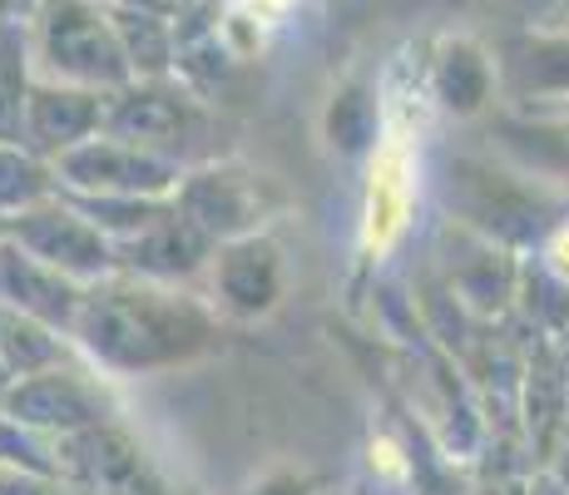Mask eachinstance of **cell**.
I'll list each match as a JSON object with an SVG mask.
<instances>
[{"label": "cell", "instance_id": "cell-1", "mask_svg": "<svg viewBox=\"0 0 569 495\" xmlns=\"http://www.w3.org/2000/svg\"><path fill=\"white\" fill-rule=\"evenodd\" d=\"M70 343L80 362H90L109 382L154 377L213 352L218 313L208 297L189 288H163V283L114 273L84 293Z\"/></svg>", "mask_w": 569, "mask_h": 495}, {"label": "cell", "instance_id": "cell-2", "mask_svg": "<svg viewBox=\"0 0 569 495\" xmlns=\"http://www.w3.org/2000/svg\"><path fill=\"white\" fill-rule=\"evenodd\" d=\"M30 60H36V80L80 85L100 95H114L134 80L114 16L100 0H40V10L30 16Z\"/></svg>", "mask_w": 569, "mask_h": 495}, {"label": "cell", "instance_id": "cell-3", "mask_svg": "<svg viewBox=\"0 0 569 495\" xmlns=\"http://www.w3.org/2000/svg\"><path fill=\"white\" fill-rule=\"evenodd\" d=\"M451 208L456 224L496 238L506 248L540 244L550 234V208H545L540 179L520 174L516 164L500 169L490 159H456L451 164Z\"/></svg>", "mask_w": 569, "mask_h": 495}, {"label": "cell", "instance_id": "cell-4", "mask_svg": "<svg viewBox=\"0 0 569 495\" xmlns=\"http://www.w3.org/2000/svg\"><path fill=\"white\" fill-rule=\"evenodd\" d=\"M173 208L213 244H233V238L262 234V224L282 208V194L248 164L203 159L183 169L179 189H173Z\"/></svg>", "mask_w": 569, "mask_h": 495}, {"label": "cell", "instance_id": "cell-5", "mask_svg": "<svg viewBox=\"0 0 569 495\" xmlns=\"http://www.w3.org/2000/svg\"><path fill=\"white\" fill-rule=\"evenodd\" d=\"M203 129H208L203 99L173 80H129L124 90L104 99V135L169 154L183 169H193V159H199L193 145L203 139Z\"/></svg>", "mask_w": 569, "mask_h": 495}, {"label": "cell", "instance_id": "cell-6", "mask_svg": "<svg viewBox=\"0 0 569 495\" xmlns=\"http://www.w3.org/2000/svg\"><path fill=\"white\" fill-rule=\"evenodd\" d=\"M0 416L46 436H74V432L114 422V396H109V377H100L90 362L74 357L64 367L20 377L10 387V402Z\"/></svg>", "mask_w": 569, "mask_h": 495}, {"label": "cell", "instance_id": "cell-7", "mask_svg": "<svg viewBox=\"0 0 569 495\" xmlns=\"http://www.w3.org/2000/svg\"><path fill=\"white\" fill-rule=\"evenodd\" d=\"M64 194H114V198H173L183 164L114 135H94L80 149L54 159Z\"/></svg>", "mask_w": 569, "mask_h": 495}, {"label": "cell", "instance_id": "cell-8", "mask_svg": "<svg viewBox=\"0 0 569 495\" xmlns=\"http://www.w3.org/2000/svg\"><path fill=\"white\" fill-rule=\"evenodd\" d=\"M10 238L26 253H36L40 263L60 268L64 278L84 283V288H94V283L119 273L114 238H104L64 194H54L50 204L26 208V214L10 218Z\"/></svg>", "mask_w": 569, "mask_h": 495}, {"label": "cell", "instance_id": "cell-9", "mask_svg": "<svg viewBox=\"0 0 569 495\" xmlns=\"http://www.w3.org/2000/svg\"><path fill=\"white\" fill-rule=\"evenodd\" d=\"M208 303L218 317H233V323H258L288 293V263H282L278 238L262 228V234L233 238V244H218L213 263H208Z\"/></svg>", "mask_w": 569, "mask_h": 495}, {"label": "cell", "instance_id": "cell-10", "mask_svg": "<svg viewBox=\"0 0 569 495\" xmlns=\"http://www.w3.org/2000/svg\"><path fill=\"white\" fill-rule=\"evenodd\" d=\"M500 95L516 99L520 115H560L569 109V26H530L496 55Z\"/></svg>", "mask_w": 569, "mask_h": 495}, {"label": "cell", "instance_id": "cell-11", "mask_svg": "<svg viewBox=\"0 0 569 495\" xmlns=\"http://www.w3.org/2000/svg\"><path fill=\"white\" fill-rule=\"evenodd\" d=\"M84 283L64 278L60 268L40 263L36 253H26L16 238L0 244V307L16 317H30V323H46L54 333L70 337L74 317L84 307Z\"/></svg>", "mask_w": 569, "mask_h": 495}, {"label": "cell", "instance_id": "cell-12", "mask_svg": "<svg viewBox=\"0 0 569 495\" xmlns=\"http://www.w3.org/2000/svg\"><path fill=\"white\" fill-rule=\"evenodd\" d=\"M114 253H119V273H129V278L163 283V288H189V283H199L208 273L218 244L208 234H199L179 208H169L154 228L114 244Z\"/></svg>", "mask_w": 569, "mask_h": 495}, {"label": "cell", "instance_id": "cell-13", "mask_svg": "<svg viewBox=\"0 0 569 495\" xmlns=\"http://www.w3.org/2000/svg\"><path fill=\"white\" fill-rule=\"evenodd\" d=\"M104 99L100 90H80V85H54L36 80L26 105V129H20V145L40 159H60V154L80 149L84 139L104 135Z\"/></svg>", "mask_w": 569, "mask_h": 495}, {"label": "cell", "instance_id": "cell-14", "mask_svg": "<svg viewBox=\"0 0 569 495\" xmlns=\"http://www.w3.org/2000/svg\"><path fill=\"white\" fill-rule=\"evenodd\" d=\"M431 95L446 115L456 119H480L500 95V70L496 55L470 36H446L431 60Z\"/></svg>", "mask_w": 569, "mask_h": 495}, {"label": "cell", "instance_id": "cell-15", "mask_svg": "<svg viewBox=\"0 0 569 495\" xmlns=\"http://www.w3.org/2000/svg\"><path fill=\"white\" fill-rule=\"evenodd\" d=\"M506 164L540 184H569V109L560 115H506L490 129Z\"/></svg>", "mask_w": 569, "mask_h": 495}, {"label": "cell", "instance_id": "cell-16", "mask_svg": "<svg viewBox=\"0 0 569 495\" xmlns=\"http://www.w3.org/2000/svg\"><path fill=\"white\" fill-rule=\"evenodd\" d=\"M466 244L470 248L461 253V258H451V288L461 293L470 307H486V313H496V307H506L510 297H516L520 268H516V258H510L506 244L476 234V228H466Z\"/></svg>", "mask_w": 569, "mask_h": 495}, {"label": "cell", "instance_id": "cell-17", "mask_svg": "<svg viewBox=\"0 0 569 495\" xmlns=\"http://www.w3.org/2000/svg\"><path fill=\"white\" fill-rule=\"evenodd\" d=\"M109 16H114L119 46H124V55H129L134 80H169L173 65H179V26L154 16V10L124 6V0H114Z\"/></svg>", "mask_w": 569, "mask_h": 495}, {"label": "cell", "instance_id": "cell-18", "mask_svg": "<svg viewBox=\"0 0 569 495\" xmlns=\"http://www.w3.org/2000/svg\"><path fill=\"white\" fill-rule=\"evenodd\" d=\"M30 90H36L30 26L26 20H6V26H0V145H20Z\"/></svg>", "mask_w": 569, "mask_h": 495}, {"label": "cell", "instance_id": "cell-19", "mask_svg": "<svg viewBox=\"0 0 569 495\" xmlns=\"http://www.w3.org/2000/svg\"><path fill=\"white\" fill-rule=\"evenodd\" d=\"M80 352L64 333H54L46 323H30V317H16L6 313V337H0V362H6L16 377H36V372H50V367H64L74 362Z\"/></svg>", "mask_w": 569, "mask_h": 495}, {"label": "cell", "instance_id": "cell-20", "mask_svg": "<svg viewBox=\"0 0 569 495\" xmlns=\"http://www.w3.org/2000/svg\"><path fill=\"white\" fill-rule=\"evenodd\" d=\"M60 194L54 164L30 154L26 145H0V214L16 218L26 208H40Z\"/></svg>", "mask_w": 569, "mask_h": 495}, {"label": "cell", "instance_id": "cell-21", "mask_svg": "<svg viewBox=\"0 0 569 495\" xmlns=\"http://www.w3.org/2000/svg\"><path fill=\"white\" fill-rule=\"evenodd\" d=\"M327 135H332V149L362 154L377 139V99L362 85H342L332 95V109H327Z\"/></svg>", "mask_w": 569, "mask_h": 495}, {"label": "cell", "instance_id": "cell-22", "mask_svg": "<svg viewBox=\"0 0 569 495\" xmlns=\"http://www.w3.org/2000/svg\"><path fill=\"white\" fill-rule=\"evenodd\" d=\"M0 495H94L64 476H40V471H10L0 466Z\"/></svg>", "mask_w": 569, "mask_h": 495}, {"label": "cell", "instance_id": "cell-23", "mask_svg": "<svg viewBox=\"0 0 569 495\" xmlns=\"http://www.w3.org/2000/svg\"><path fill=\"white\" fill-rule=\"evenodd\" d=\"M540 258H545V273H550V278H560L569 288V224L545 234V253H540Z\"/></svg>", "mask_w": 569, "mask_h": 495}, {"label": "cell", "instance_id": "cell-24", "mask_svg": "<svg viewBox=\"0 0 569 495\" xmlns=\"http://www.w3.org/2000/svg\"><path fill=\"white\" fill-rule=\"evenodd\" d=\"M352 20H371V16H401V10L421 6V0H342Z\"/></svg>", "mask_w": 569, "mask_h": 495}, {"label": "cell", "instance_id": "cell-25", "mask_svg": "<svg viewBox=\"0 0 569 495\" xmlns=\"http://www.w3.org/2000/svg\"><path fill=\"white\" fill-rule=\"evenodd\" d=\"M109 495H173V491L154 476V466H144V471H134V476H129L124 486H114Z\"/></svg>", "mask_w": 569, "mask_h": 495}, {"label": "cell", "instance_id": "cell-26", "mask_svg": "<svg viewBox=\"0 0 569 495\" xmlns=\"http://www.w3.org/2000/svg\"><path fill=\"white\" fill-rule=\"evenodd\" d=\"M525 20H550L555 10H560V0H520Z\"/></svg>", "mask_w": 569, "mask_h": 495}, {"label": "cell", "instance_id": "cell-27", "mask_svg": "<svg viewBox=\"0 0 569 495\" xmlns=\"http://www.w3.org/2000/svg\"><path fill=\"white\" fill-rule=\"evenodd\" d=\"M436 6H441V10H456V16H461V10H476V6H486V0H436Z\"/></svg>", "mask_w": 569, "mask_h": 495}, {"label": "cell", "instance_id": "cell-28", "mask_svg": "<svg viewBox=\"0 0 569 495\" xmlns=\"http://www.w3.org/2000/svg\"><path fill=\"white\" fill-rule=\"evenodd\" d=\"M550 20H560V26H569V0H560V10H555Z\"/></svg>", "mask_w": 569, "mask_h": 495}, {"label": "cell", "instance_id": "cell-29", "mask_svg": "<svg viewBox=\"0 0 569 495\" xmlns=\"http://www.w3.org/2000/svg\"><path fill=\"white\" fill-rule=\"evenodd\" d=\"M6 238H10V218L0 214V244H6Z\"/></svg>", "mask_w": 569, "mask_h": 495}, {"label": "cell", "instance_id": "cell-30", "mask_svg": "<svg viewBox=\"0 0 569 495\" xmlns=\"http://www.w3.org/2000/svg\"><path fill=\"white\" fill-rule=\"evenodd\" d=\"M0 26H6V20H0Z\"/></svg>", "mask_w": 569, "mask_h": 495}]
</instances>
